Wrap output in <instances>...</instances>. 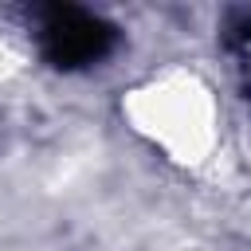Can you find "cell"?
<instances>
[{
	"mask_svg": "<svg viewBox=\"0 0 251 251\" xmlns=\"http://www.w3.org/2000/svg\"><path fill=\"white\" fill-rule=\"evenodd\" d=\"M133 118L153 141L176 153V161H204L216 141V106L192 75H173L137 90Z\"/></svg>",
	"mask_w": 251,
	"mask_h": 251,
	"instance_id": "obj_1",
	"label": "cell"
}]
</instances>
